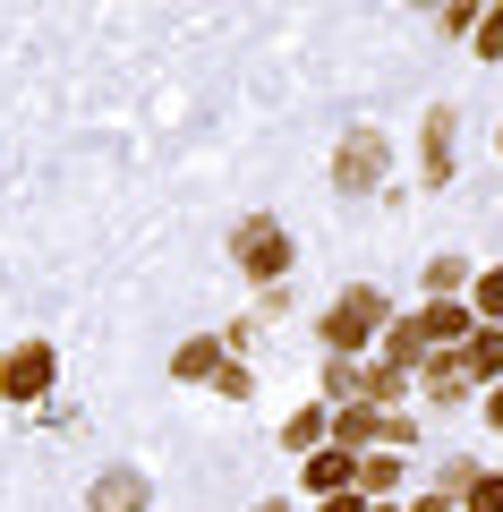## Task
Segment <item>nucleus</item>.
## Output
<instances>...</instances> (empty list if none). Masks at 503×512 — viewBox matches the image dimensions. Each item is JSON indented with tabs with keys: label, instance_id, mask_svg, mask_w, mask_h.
<instances>
[{
	"label": "nucleus",
	"instance_id": "f257e3e1",
	"mask_svg": "<svg viewBox=\"0 0 503 512\" xmlns=\"http://www.w3.org/2000/svg\"><path fill=\"white\" fill-rule=\"evenodd\" d=\"M376 325H384V291H342V299H333V316H324V350L350 359Z\"/></svg>",
	"mask_w": 503,
	"mask_h": 512
},
{
	"label": "nucleus",
	"instance_id": "f03ea898",
	"mask_svg": "<svg viewBox=\"0 0 503 512\" xmlns=\"http://www.w3.org/2000/svg\"><path fill=\"white\" fill-rule=\"evenodd\" d=\"M384 163H393V146H384L376 128H350L342 154H333V180H342L350 197H367V188H384Z\"/></svg>",
	"mask_w": 503,
	"mask_h": 512
},
{
	"label": "nucleus",
	"instance_id": "7ed1b4c3",
	"mask_svg": "<svg viewBox=\"0 0 503 512\" xmlns=\"http://www.w3.org/2000/svg\"><path fill=\"white\" fill-rule=\"evenodd\" d=\"M239 265H248L256 282H273V274L290 265V231H282L273 214H248V222H239Z\"/></svg>",
	"mask_w": 503,
	"mask_h": 512
},
{
	"label": "nucleus",
	"instance_id": "20e7f679",
	"mask_svg": "<svg viewBox=\"0 0 503 512\" xmlns=\"http://www.w3.org/2000/svg\"><path fill=\"white\" fill-rule=\"evenodd\" d=\"M333 436H342V453L350 444H410V419L376 410V402H350V410H333Z\"/></svg>",
	"mask_w": 503,
	"mask_h": 512
},
{
	"label": "nucleus",
	"instance_id": "39448f33",
	"mask_svg": "<svg viewBox=\"0 0 503 512\" xmlns=\"http://www.w3.org/2000/svg\"><path fill=\"white\" fill-rule=\"evenodd\" d=\"M52 342H18L9 350V359H0V393H9V402H43V384H52Z\"/></svg>",
	"mask_w": 503,
	"mask_h": 512
},
{
	"label": "nucleus",
	"instance_id": "423d86ee",
	"mask_svg": "<svg viewBox=\"0 0 503 512\" xmlns=\"http://www.w3.org/2000/svg\"><path fill=\"white\" fill-rule=\"evenodd\" d=\"M86 504H94V512H145V478H137V470H103Z\"/></svg>",
	"mask_w": 503,
	"mask_h": 512
},
{
	"label": "nucleus",
	"instance_id": "0eeeda50",
	"mask_svg": "<svg viewBox=\"0 0 503 512\" xmlns=\"http://www.w3.org/2000/svg\"><path fill=\"white\" fill-rule=\"evenodd\" d=\"M469 384H478V376H469L461 350H427V393H435V402H461Z\"/></svg>",
	"mask_w": 503,
	"mask_h": 512
},
{
	"label": "nucleus",
	"instance_id": "6e6552de",
	"mask_svg": "<svg viewBox=\"0 0 503 512\" xmlns=\"http://www.w3.org/2000/svg\"><path fill=\"white\" fill-rule=\"evenodd\" d=\"M324 393H333V402H376V367H359V359H333L324 367Z\"/></svg>",
	"mask_w": 503,
	"mask_h": 512
},
{
	"label": "nucleus",
	"instance_id": "1a4fd4ad",
	"mask_svg": "<svg viewBox=\"0 0 503 512\" xmlns=\"http://www.w3.org/2000/svg\"><path fill=\"white\" fill-rule=\"evenodd\" d=\"M418 333H427V350H452V342H469L478 325H469V308H452V299H435V308L418 316Z\"/></svg>",
	"mask_w": 503,
	"mask_h": 512
},
{
	"label": "nucleus",
	"instance_id": "9d476101",
	"mask_svg": "<svg viewBox=\"0 0 503 512\" xmlns=\"http://www.w3.org/2000/svg\"><path fill=\"white\" fill-rule=\"evenodd\" d=\"M307 487H316V495H350V487H359V461H350V453H316V461H307Z\"/></svg>",
	"mask_w": 503,
	"mask_h": 512
},
{
	"label": "nucleus",
	"instance_id": "9b49d317",
	"mask_svg": "<svg viewBox=\"0 0 503 512\" xmlns=\"http://www.w3.org/2000/svg\"><path fill=\"white\" fill-rule=\"evenodd\" d=\"M461 359H469V376H503V325H478V333H469V342H461Z\"/></svg>",
	"mask_w": 503,
	"mask_h": 512
},
{
	"label": "nucleus",
	"instance_id": "f8f14e48",
	"mask_svg": "<svg viewBox=\"0 0 503 512\" xmlns=\"http://www.w3.org/2000/svg\"><path fill=\"white\" fill-rule=\"evenodd\" d=\"M452 180V111H427V188Z\"/></svg>",
	"mask_w": 503,
	"mask_h": 512
},
{
	"label": "nucleus",
	"instance_id": "ddd939ff",
	"mask_svg": "<svg viewBox=\"0 0 503 512\" xmlns=\"http://www.w3.org/2000/svg\"><path fill=\"white\" fill-rule=\"evenodd\" d=\"M384 359H393V367H418V359H427V333H418V316H393V325H384Z\"/></svg>",
	"mask_w": 503,
	"mask_h": 512
},
{
	"label": "nucleus",
	"instance_id": "4468645a",
	"mask_svg": "<svg viewBox=\"0 0 503 512\" xmlns=\"http://www.w3.org/2000/svg\"><path fill=\"white\" fill-rule=\"evenodd\" d=\"M324 436H333V419H324V410H299V419L282 427V444H290V453H307V444H324Z\"/></svg>",
	"mask_w": 503,
	"mask_h": 512
},
{
	"label": "nucleus",
	"instance_id": "2eb2a0df",
	"mask_svg": "<svg viewBox=\"0 0 503 512\" xmlns=\"http://www.w3.org/2000/svg\"><path fill=\"white\" fill-rule=\"evenodd\" d=\"M171 367H180L188 384H197V376H222V350H214V342H180V359H171Z\"/></svg>",
	"mask_w": 503,
	"mask_h": 512
},
{
	"label": "nucleus",
	"instance_id": "dca6fc26",
	"mask_svg": "<svg viewBox=\"0 0 503 512\" xmlns=\"http://www.w3.org/2000/svg\"><path fill=\"white\" fill-rule=\"evenodd\" d=\"M393 478H401V461H393V453H367V461H359V495H384Z\"/></svg>",
	"mask_w": 503,
	"mask_h": 512
},
{
	"label": "nucleus",
	"instance_id": "f3484780",
	"mask_svg": "<svg viewBox=\"0 0 503 512\" xmlns=\"http://www.w3.org/2000/svg\"><path fill=\"white\" fill-rule=\"evenodd\" d=\"M461 512H503V478L486 470V478H469V504Z\"/></svg>",
	"mask_w": 503,
	"mask_h": 512
},
{
	"label": "nucleus",
	"instance_id": "a211bd4d",
	"mask_svg": "<svg viewBox=\"0 0 503 512\" xmlns=\"http://www.w3.org/2000/svg\"><path fill=\"white\" fill-rule=\"evenodd\" d=\"M478 316H503V265H486V274H478Z\"/></svg>",
	"mask_w": 503,
	"mask_h": 512
},
{
	"label": "nucleus",
	"instance_id": "6ab92c4d",
	"mask_svg": "<svg viewBox=\"0 0 503 512\" xmlns=\"http://www.w3.org/2000/svg\"><path fill=\"white\" fill-rule=\"evenodd\" d=\"M214 393H231V402H248L256 384H248V367H239V359H222V376H214Z\"/></svg>",
	"mask_w": 503,
	"mask_h": 512
},
{
	"label": "nucleus",
	"instance_id": "aec40b11",
	"mask_svg": "<svg viewBox=\"0 0 503 512\" xmlns=\"http://www.w3.org/2000/svg\"><path fill=\"white\" fill-rule=\"evenodd\" d=\"M478 52H486V60L503 52V9H486V18H478Z\"/></svg>",
	"mask_w": 503,
	"mask_h": 512
},
{
	"label": "nucleus",
	"instance_id": "412c9836",
	"mask_svg": "<svg viewBox=\"0 0 503 512\" xmlns=\"http://www.w3.org/2000/svg\"><path fill=\"white\" fill-rule=\"evenodd\" d=\"M324 512H367V495L350 487V495H324Z\"/></svg>",
	"mask_w": 503,
	"mask_h": 512
},
{
	"label": "nucleus",
	"instance_id": "4be33fe9",
	"mask_svg": "<svg viewBox=\"0 0 503 512\" xmlns=\"http://www.w3.org/2000/svg\"><path fill=\"white\" fill-rule=\"evenodd\" d=\"M410 512H452V495H418V504Z\"/></svg>",
	"mask_w": 503,
	"mask_h": 512
},
{
	"label": "nucleus",
	"instance_id": "5701e85b",
	"mask_svg": "<svg viewBox=\"0 0 503 512\" xmlns=\"http://www.w3.org/2000/svg\"><path fill=\"white\" fill-rule=\"evenodd\" d=\"M486 419H495V427H503V384H495V393H486Z\"/></svg>",
	"mask_w": 503,
	"mask_h": 512
},
{
	"label": "nucleus",
	"instance_id": "b1692460",
	"mask_svg": "<svg viewBox=\"0 0 503 512\" xmlns=\"http://www.w3.org/2000/svg\"><path fill=\"white\" fill-rule=\"evenodd\" d=\"M256 512H290V504H256Z\"/></svg>",
	"mask_w": 503,
	"mask_h": 512
}]
</instances>
